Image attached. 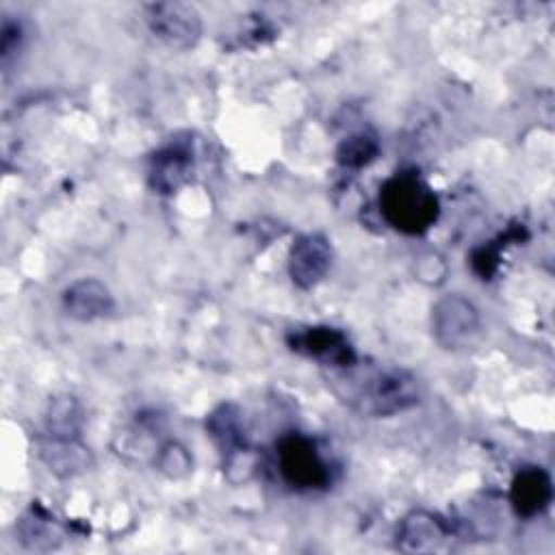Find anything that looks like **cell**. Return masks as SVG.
Here are the masks:
<instances>
[{"label": "cell", "instance_id": "30bf717a", "mask_svg": "<svg viewBox=\"0 0 555 555\" xmlns=\"http://www.w3.org/2000/svg\"><path fill=\"white\" fill-rule=\"evenodd\" d=\"M37 449H39V457L48 466V470L54 473L56 477H63V479L82 475L93 466V455L80 442V438H65V436L46 434L39 440Z\"/></svg>", "mask_w": 555, "mask_h": 555}, {"label": "cell", "instance_id": "8992f818", "mask_svg": "<svg viewBox=\"0 0 555 555\" xmlns=\"http://www.w3.org/2000/svg\"><path fill=\"white\" fill-rule=\"evenodd\" d=\"M332 245L325 234L310 232L299 236L288 251V275L297 288L310 291L332 267Z\"/></svg>", "mask_w": 555, "mask_h": 555}, {"label": "cell", "instance_id": "8fae6325", "mask_svg": "<svg viewBox=\"0 0 555 555\" xmlns=\"http://www.w3.org/2000/svg\"><path fill=\"white\" fill-rule=\"evenodd\" d=\"M63 308L76 321H95L113 312L115 299L108 286L95 278H80L63 291Z\"/></svg>", "mask_w": 555, "mask_h": 555}, {"label": "cell", "instance_id": "5bb4252c", "mask_svg": "<svg viewBox=\"0 0 555 555\" xmlns=\"http://www.w3.org/2000/svg\"><path fill=\"white\" fill-rule=\"evenodd\" d=\"M206 427L210 431V436L215 438V442L221 447V453L228 455L241 447H245V438H243V427H241V414L234 405H221L217 408L208 421Z\"/></svg>", "mask_w": 555, "mask_h": 555}, {"label": "cell", "instance_id": "ac0fdd59", "mask_svg": "<svg viewBox=\"0 0 555 555\" xmlns=\"http://www.w3.org/2000/svg\"><path fill=\"white\" fill-rule=\"evenodd\" d=\"M256 466H258L256 453L247 447H241V449L225 455V468L223 470L228 473L230 481L241 483V481H247L254 475Z\"/></svg>", "mask_w": 555, "mask_h": 555}, {"label": "cell", "instance_id": "52a82bcc", "mask_svg": "<svg viewBox=\"0 0 555 555\" xmlns=\"http://www.w3.org/2000/svg\"><path fill=\"white\" fill-rule=\"evenodd\" d=\"M288 345L293 351L319 360L325 369L343 366L356 360V351L351 349L347 336L330 325H314L304 330H293L288 334Z\"/></svg>", "mask_w": 555, "mask_h": 555}, {"label": "cell", "instance_id": "7c38bea8", "mask_svg": "<svg viewBox=\"0 0 555 555\" xmlns=\"http://www.w3.org/2000/svg\"><path fill=\"white\" fill-rule=\"evenodd\" d=\"M191 171V154L182 145H169L158 152L152 160L150 182L160 193L176 191L182 182H186Z\"/></svg>", "mask_w": 555, "mask_h": 555}, {"label": "cell", "instance_id": "2e32d148", "mask_svg": "<svg viewBox=\"0 0 555 555\" xmlns=\"http://www.w3.org/2000/svg\"><path fill=\"white\" fill-rule=\"evenodd\" d=\"M377 154H379V143H377V137L371 132H356L343 139L340 145L336 147V160L347 169H360L371 160H375Z\"/></svg>", "mask_w": 555, "mask_h": 555}, {"label": "cell", "instance_id": "4fadbf2b", "mask_svg": "<svg viewBox=\"0 0 555 555\" xmlns=\"http://www.w3.org/2000/svg\"><path fill=\"white\" fill-rule=\"evenodd\" d=\"M20 540L24 546L33 551H48L54 548L61 540V533L54 525V518H50L39 505H35L22 520H20Z\"/></svg>", "mask_w": 555, "mask_h": 555}, {"label": "cell", "instance_id": "6da1fadb", "mask_svg": "<svg viewBox=\"0 0 555 555\" xmlns=\"http://www.w3.org/2000/svg\"><path fill=\"white\" fill-rule=\"evenodd\" d=\"M332 392L356 414L384 418L414 408L421 399L416 377L392 364L351 360L325 373Z\"/></svg>", "mask_w": 555, "mask_h": 555}, {"label": "cell", "instance_id": "ba28073f", "mask_svg": "<svg viewBox=\"0 0 555 555\" xmlns=\"http://www.w3.org/2000/svg\"><path fill=\"white\" fill-rule=\"evenodd\" d=\"M451 544V527L425 509L410 512L397 529V548L403 553H438Z\"/></svg>", "mask_w": 555, "mask_h": 555}, {"label": "cell", "instance_id": "7a4b0ae2", "mask_svg": "<svg viewBox=\"0 0 555 555\" xmlns=\"http://www.w3.org/2000/svg\"><path fill=\"white\" fill-rule=\"evenodd\" d=\"M384 219L403 234L427 232L440 212L438 197L416 173H395L379 189Z\"/></svg>", "mask_w": 555, "mask_h": 555}, {"label": "cell", "instance_id": "5b68a950", "mask_svg": "<svg viewBox=\"0 0 555 555\" xmlns=\"http://www.w3.org/2000/svg\"><path fill=\"white\" fill-rule=\"evenodd\" d=\"M143 20L150 33L171 50H189L202 37V15L186 2H152Z\"/></svg>", "mask_w": 555, "mask_h": 555}, {"label": "cell", "instance_id": "3957f363", "mask_svg": "<svg viewBox=\"0 0 555 555\" xmlns=\"http://www.w3.org/2000/svg\"><path fill=\"white\" fill-rule=\"evenodd\" d=\"M431 334L442 349H468L481 334L479 310L473 301L457 293L444 295L431 308Z\"/></svg>", "mask_w": 555, "mask_h": 555}, {"label": "cell", "instance_id": "9a60e30c", "mask_svg": "<svg viewBox=\"0 0 555 555\" xmlns=\"http://www.w3.org/2000/svg\"><path fill=\"white\" fill-rule=\"evenodd\" d=\"M82 427V412L74 397H54L46 412V434L78 438Z\"/></svg>", "mask_w": 555, "mask_h": 555}, {"label": "cell", "instance_id": "e0dca14e", "mask_svg": "<svg viewBox=\"0 0 555 555\" xmlns=\"http://www.w3.org/2000/svg\"><path fill=\"white\" fill-rule=\"evenodd\" d=\"M154 466L163 477L178 481V479H184L191 475L193 457L184 444L169 440L163 447H158V451L154 455Z\"/></svg>", "mask_w": 555, "mask_h": 555}, {"label": "cell", "instance_id": "9c48e42d", "mask_svg": "<svg viewBox=\"0 0 555 555\" xmlns=\"http://www.w3.org/2000/svg\"><path fill=\"white\" fill-rule=\"evenodd\" d=\"M553 499L551 475L540 466L520 468L509 486V503L520 518H533L542 514Z\"/></svg>", "mask_w": 555, "mask_h": 555}, {"label": "cell", "instance_id": "277c9868", "mask_svg": "<svg viewBox=\"0 0 555 555\" xmlns=\"http://www.w3.org/2000/svg\"><path fill=\"white\" fill-rule=\"evenodd\" d=\"M278 466L284 481L299 490H321L332 479L317 444L301 434H288L278 442Z\"/></svg>", "mask_w": 555, "mask_h": 555}]
</instances>
